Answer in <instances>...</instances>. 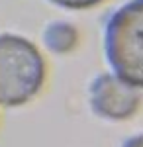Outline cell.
<instances>
[{
  "mask_svg": "<svg viewBox=\"0 0 143 147\" xmlns=\"http://www.w3.org/2000/svg\"><path fill=\"white\" fill-rule=\"evenodd\" d=\"M121 147H143V134L141 136H133V137H130L125 143Z\"/></svg>",
  "mask_w": 143,
  "mask_h": 147,
  "instance_id": "cell-6",
  "label": "cell"
},
{
  "mask_svg": "<svg viewBox=\"0 0 143 147\" xmlns=\"http://www.w3.org/2000/svg\"><path fill=\"white\" fill-rule=\"evenodd\" d=\"M77 30L69 22H51L43 32V41L55 53H69L77 45Z\"/></svg>",
  "mask_w": 143,
  "mask_h": 147,
  "instance_id": "cell-4",
  "label": "cell"
},
{
  "mask_svg": "<svg viewBox=\"0 0 143 147\" xmlns=\"http://www.w3.org/2000/svg\"><path fill=\"white\" fill-rule=\"evenodd\" d=\"M45 63L37 47L20 35H0V104L22 106L39 92Z\"/></svg>",
  "mask_w": 143,
  "mask_h": 147,
  "instance_id": "cell-2",
  "label": "cell"
},
{
  "mask_svg": "<svg viewBox=\"0 0 143 147\" xmlns=\"http://www.w3.org/2000/svg\"><path fill=\"white\" fill-rule=\"evenodd\" d=\"M51 2L63 8H71V10H82V8H90V6L98 4L102 0H51Z\"/></svg>",
  "mask_w": 143,
  "mask_h": 147,
  "instance_id": "cell-5",
  "label": "cell"
},
{
  "mask_svg": "<svg viewBox=\"0 0 143 147\" xmlns=\"http://www.w3.org/2000/svg\"><path fill=\"white\" fill-rule=\"evenodd\" d=\"M137 86L121 80L114 75H100L90 84V106L92 110L108 120H125L139 108Z\"/></svg>",
  "mask_w": 143,
  "mask_h": 147,
  "instance_id": "cell-3",
  "label": "cell"
},
{
  "mask_svg": "<svg viewBox=\"0 0 143 147\" xmlns=\"http://www.w3.org/2000/svg\"><path fill=\"white\" fill-rule=\"evenodd\" d=\"M104 49L116 77L143 88V0H130L110 16Z\"/></svg>",
  "mask_w": 143,
  "mask_h": 147,
  "instance_id": "cell-1",
  "label": "cell"
}]
</instances>
